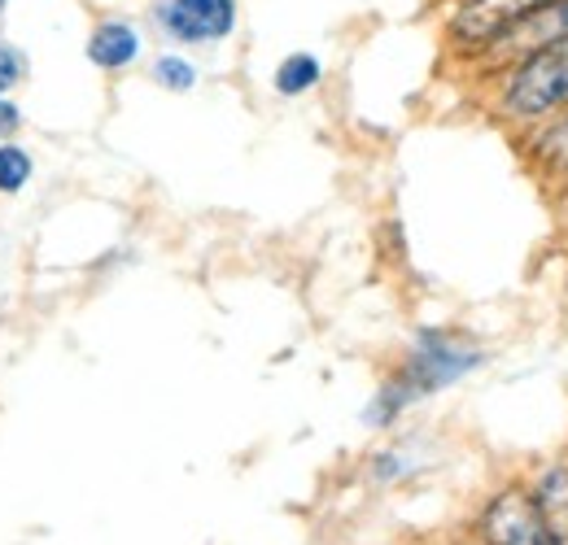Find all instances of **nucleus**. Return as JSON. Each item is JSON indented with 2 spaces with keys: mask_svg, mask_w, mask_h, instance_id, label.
Listing matches in <instances>:
<instances>
[{
  "mask_svg": "<svg viewBox=\"0 0 568 545\" xmlns=\"http://www.w3.org/2000/svg\"><path fill=\"white\" fill-rule=\"evenodd\" d=\"M498 114L511 123H547L568 105V40L516 58L498 70Z\"/></svg>",
  "mask_w": 568,
  "mask_h": 545,
  "instance_id": "nucleus-2",
  "label": "nucleus"
},
{
  "mask_svg": "<svg viewBox=\"0 0 568 545\" xmlns=\"http://www.w3.org/2000/svg\"><path fill=\"white\" fill-rule=\"evenodd\" d=\"M542 4H551V0H450L442 35H446L450 53L477 62L486 49H495L520 18H529Z\"/></svg>",
  "mask_w": 568,
  "mask_h": 545,
  "instance_id": "nucleus-3",
  "label": "nucleus"
},
{
  "mask_svg": "<svg viewBox=\"0 0 568 545\" xmlns=\"http://www.w3.org/2000/svg\"><path fill=\"white\" fill-rule=\"evenodd\" d=\"M153 22L175 44H219L236 31V0H158Z\"/></svg>",
  "mask_w": 568,
  "mask_h": 545,
  "instance_id": "nucleus-5",
  "label": "nucleus"
},
{
  "mask_svg": "<svg viewBox=\"0 0 568 545\" xmlns=\"http://www.w3.org/2000/svg\"><path fill=\"white\" fill-rule=\"evenodd\" d=\"M320 83H324V62L315 53H288L281 66H276V74H272V88L281 96H288V101L315 92Z\"/></svg>",
  "mask_w": 568,
  "mask_h": 545,
  "instance_id": "nucleus-8",
  "label": "nucleus"
},
{
  "mask_svg": "<svg viewBox=\"0 0 568 545\" xmlns=\"http://www.w3.org/2000/svg\"><path fill=\"white\" fill-rule=\"evenodd\" d=\"M4 9H9V0H0V13H4Z\"/></svg>",
  "mask_w": 568,
  "mask_h": 545,
  "instance_id": "nucleus-14",
  "label": "nucleus"
},
{
  "mask_svg": "<svg viewBox=\"0 0 568 545\" xmlns=\"http://www.w3.org/2000/svg\"><path fill=\"white\" fill-rule=\"evenodd\" d=\"M88 62L105 74H123L141 62L144 53V35L136 22L128 18H101L92 31H88V44H83Z\"/></svg>",
  "mask_w": 568,
  "mask_h": 545,
  "instance_id": "nucleus-7",
  "label": "nucleus"
},
{
  "mask_svg": "<svg viewBox=\"0 0 568 545\" xmlns=\"http://www.w3.org/2000/svg\"><path fill=\"white\" fill-rule=\"evenodd\" d=\"M534 153H538V162L547 171H568V105L547 119V132H538Z\"/></svg>",
  "mask_w": 568,
  "mask_h": 545,
  "instance_id": "nucleus-9",
  "label": "nucleus"
},
{
  "mask_svg": "<svg viewBox=\"0 0 568 545\" xmlns=\"http://www.w3.org/2000/svg\"><path fill=\"white\" fill-rule=\"evenodd\" d=\"M481 362H486V349L459 341L455 332L425 328V332L412 341L407 358H403V367H398V371L376 389L372 407L363 410V423H367V428H389L403 410L412 407V402H420V398H433V393L450 389L455 380L473 376Z\"/></svg>",
  "mask_w": 568,
  "mask_h": 545,
  "instance_id": "nucleus-1",
  "label": "nucleus"
},
{
  "mask_svg": "<svg viewBox=\"0 0 568 545\" xmlns=\"http://www.w3.org/2000/svg\"><path fill=\"white\" fill-rule=\"evenodd\" d=\"M31 175H36L31 153H27L22 144L4 140V144H0V193H22V188L31 184Z\"/></svg>",
  "mask_w": 568,
  "mask_h": 545,
  "instance_id": "nucleus-10",
  "label": "nucleus"
},
{
  "mask_svg": "<svg viewBox=\"0 0 568 545\" xmlns=\"http://www.w3.org/2000/svg\"><path fill=\"white\" fill-rule=\"evenodd\" d=\"M22 74H27L22 53H18L13 44H4V40H0V96H9V92L22 83Z\"/></svg>",
  "mask_w": 568,
  "mask_h": 545,
  "instance_id": "nucleus-12",
  "label": "nucleus"
},
{
  "mask_svg": "<svg viewBox=\"0 0 568 545\" xmlns=\"http://www.w3.org/2000/svg\"><path fill=\"white\" fill-rule=\"evenodd\" d=\"M556 40H568V0H551V4L534 9L529 18H520V22L498 40L495 49H486L477 62L503 70V66H511L516 58L538 53V49H547V44H556Z\"/></svg>",
  "mask_w": 568,
  "mask_h": 545,
  "instance_id": "nucleus-6",
  "label": "nucleus"
},
{
  "mask_svg": "<svg viewBox=\"0 0 568 545\" xmlns=\"http://www.w3.org/2000/svg\"><path fill=\"white\" fill-rule=\"evenodd\" d=\"M18 132H22V110H18V101L0 96V144L13 140Z\"/></svg>",
  "mask_w": 568,
  "mask_h": 545,
  "instance_id": "nucleus-13",
  "label": "nucleus"
},
{
  "mask_svg": "<svg viewBox=\"0 0 568 545\" xmlns=\"http://www.w3.org/2000/svg\"><path fill=\"white\" fill-rule=\"evenodd\" d=\"M197 79H202V70L193 66L184 53H162V58L153 62V83L166 88V92H193Z\"/></svg>",
  "mask_w": 568,
  "mask_h": 545,
  "instance_id": "nucleus-11",
  "label": "nucleus"
},
{
  "mask_svg": "<svg viewBox=\"0 0 568 545\" xmlns=\"http://www.w3.org/2000/svg\"><path fill=\"white\" fill-rule=\"evenodd\" d=\"M477 537L481 545H565V537L547 524L542 506L534 502V493L525 484L498 489L486 502V511L477 520Z\"/></svg>",
  "mask_w": 568,
  "mask_h": 545,
  "instance_id": "nucleus-4",
  "label": "nucleus"
}]
</instances>
